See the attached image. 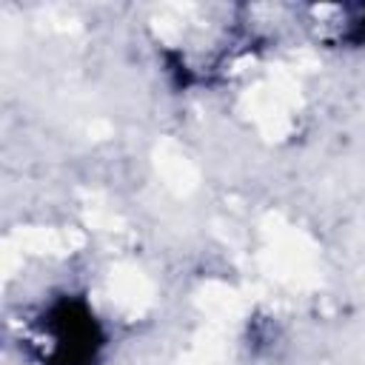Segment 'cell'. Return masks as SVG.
Returning <instances> with one entry per match:
<instances>
[{
    "mask_svg": "<svg viewBox=\"0 0 365 365\" xmlns=\"http://www.w3.org/2000/svg\"><path fill=\"white\" fill-rule=\"evenodd\" d=\"M29 345L40 365H100L106 331L83 297L63 294L34 317Z\"/></svg>",
    "mask_w": 365,
    "mask_h": 365,
    "instance_id": "6da1fadb",
    "label": "cell"
}]
</instances>
